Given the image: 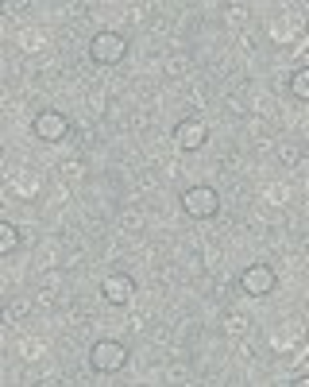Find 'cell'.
<instances>
[{
  "label": "cell",
  "instance_id": "cell-1",
  "mask_svg": "<svg viewBox=\"0 0 309 387\" xmlns=\"http://www.w3.org/2000/svg\"><path fill=\"white\" fill-rule=\"evenodd\" d=\"M128 59V39L120 31H100L89 43V62L93 66H120Z\"/></svg>",
  "mask_w": 309,
  "mask_h": 387
},
{
  "label": "cell",
  "instance_id": "cell-2",
  "mask_svg": "<svg viewBox=\"0 0 309 387\" xmlns=\"http://www.w3.org/2000/svg\"><path fill=\"white\" fill-rule=\"evenodd\" d=\"M182 210L190 213L193 221L217 217V213H220V194H217V186H205V182L190 186V190L182 194Z\"/></svg>",
  "mask_w": 309,
  "mask_h": 387
},
{
  "label": "cell",
  "instance_id": "cell-3",
  "mask_svg": "<svg viewBox=\"0 0 309 387\" xmlns=\"http://www.w3.org/2000/svg\"><path fill=\"white\" fill-rule=\"evenodd\" d=\"M128 364V349L120 341H97L89 349V368L100 372V376H109V372H120Z\"/></svg>",
  "mask_w": 309,
  "mask_h": 387
},
{
  "label": "cell",
  "instance_id": "cell-4",
  "mask_svg": "<svg viewBox=\"0 0 309 387\" xmlns=\"http://www.w3.org/2000/svg\"><path fill=\"white\" fill-rule=\"evenodd\" d=\"M240 286H243V295L263 298L278 286V275H275V268H267V263H251V268L240 275Z\"/></svg>",
  "mask_w": 309,
  "mask_h": 387
},
{
  "label": "cell",
  "instance_id": "cell-5",
  "mask_svg": "<svg viewBox=\"0 0 309 387\" xmlns=\"http://www.w3.org/2000/svg\"><path fill=\"white\" fill-rule=\"evenodd\" d=\"M31 132L39 136V140H47V143H59L62 136L70 132V124H66V117H62V112L39 109V112H35V120H31Z\"/></svg>",
  "mask_w": 309,
  "mask_h": 387
},
{
  "label": "cell",
  "instance_id": "cell-6",
  "mask_svg": "<svg viewBox=\"0 0 309 387\" xmlns=\"http://www.w3.org/2000/svg\"><path fill=\"white\" fill-rule=\"evenodd\" d=\"M205 140H209V132H205V124H197V120H182V124L174 128V143L182 152H201Z\"/></svg>",
  "mask_w": 309,
  "mask_h": 387
},
{
  "label": "cell",
  "instance_id": "cell-7",
  "mask_svg": "<svg viewBox=\"0 0 309 387\" xmlns=\"http://www.w3.org/2000/svg\"><path fill=\"white\" fill-rule=\"evenodd\" d=\"M100 298L109 306H128L132 302V279L128 275H109L100 283Z\"/></svg>",
  "mask_w": 309,
  "mask_h": 387
},
{
  "label": "cell",
  "instance_id": "cell-8",
  "mask_svg": "<svg viewBox=\"0 0 309 387\" xmlns=\"http://www.w3.org/2000/svg\"><path fill=\"white\" fill-rule=\"evenodd\" d=\"M159 124V109H155V105H135L132 109V117H128V128H132V132H147V128H155Z\"/></svg>",
  "mask_w": 309,
  "mask_h": 387
},
{
  "label": "cell",
  "instance_id": "cell-9",
  "mask_svg": "<svg viewBox=\"0 0 309 387\" xmlns=\"http://www.w3.org/2000/svg\"><path fill=\"white\" fill-rule=\"evenodd\" d=\"M35 306H39V310H59V306H66L62 283H43L39 295H35Z\"/></svg>",
  "mask_w": 309,
  "mask_h": 387
},
{
  "label": "cell",
  "instance_id": "cell-10",
  "mask_svg": "<svg viewBox=\"0 0 309 387\" xmlns=\"http://www.w3.org/2000/svg\"><path fill=\"white\" fill-rule=\"evenodd\" d=\"M35 190H39V178L31 175V170H24V175H8V194L12 198H35Z\"/></svg>",
  "mask_w": 309,
  "mask_h": 387
},
{
  "label": "cell",
  "instance_id": "cell-11",
  "mask_svg": "<svg viewBox=\"0 0 309 387\" xmlns=\"http://www.w3.org/2000/svg\"><path fill=\"white\" fill-rule=\"evenodd\" d=\"M190 70H193V59H190V54H182V51H174L167 62H163V74H167L170 82H182V78H190Z\"/></svg>",
  "mask_w": 309,
  "mask_h": 387
},
{
  "label": "cell",
  "instance_id": "cell-12",
  "mask_svg": "<svg viewBox=\"0 0 309 387\" xmlns=\"http://www.w3.org/2000/svg\"><path fill=\"white\" fill-rule=\"evenodd\" d=\"M271 35H275V43H290V39H301V16L298 12H290L286 20H278L275 27H271Z\"/></svg>",
  "mask_w": 309,
  "mask_h": 387
},
{
  "label": "cell",
  "instance_id": "cell-13",
  "mask_svg": "<svg viewBox=\"0 0 309 387\" xmlns=\"http://www.w3.org/2000/svg\"><path fill=\"white\" fill-rule=\"evenodd\" d=\"M220 329H225L228 337H243L251 329V314H240V310H225V318H220Z\"/></svg>",
  "mask_w": 309,
  "mask_h": 387
},
{
  "label": "cell",
  "instance_id": "cell-14",
  "mask_svg": "<svg viewBox=\"0 0 309 387\" xmlns=\"http://www.w3.org/2000/svg\"><path fill=\"white\" fill-rule=\"evenodd\" d=\"M143 225H147L143 210H135V205L120 210V217H116V228H120V233H143Z\"/></svg>",
  "mask_w": 309,
  "mask_h": 387
},
{
  "label": "cell",
  "instance_id": "cell-15",
  "mask_svg": "<svg viewBox=\"0 0 309 387\" xmlns=\"http://www.w3.org/2000/svg\"><path fill=\"white\" fill-rule=\"evenodd\" d=\"M182 101L190 105V109H205V105H209V85H205V82L186 85V89H182Z\"/></svg>",
  "mask_w": 309,
  "mask_h": 387
},
{
  "label": "cell",
  "instance_id": "cell-16",
  "mask_svg": "<svg viewBox=\"0 0 309 387\" xmlns=\"http://www.w3.org/2000/svg\"><path fill=\"white\" fill-rule=\"evenodd\" d=\"M290 182H267L263 186V202L267 205H290Z\"/></svg>",
  "mask_w": 309,
  "mask_h": 387
},
{
  "label": "cell",
  "instance_id": "cell-17",
  "mask_svg": "<svg viewBox=\"0 0 309 387\" xmlns=\"http://www.w3.org/2000/svg\"><path fill=\"white\" fill-rule=\"evenodd\" d=\"M271 155H278V159H282V167H301V147L298 143H290V140H282V143H275V152Z\"/></svg>",
  "mask_w": 309,
  "mask_h": 387
},
{
  "label": "cell",
  "instance_id": "cell-18",
  "mask_svg": "<svg viewBox=\"0 0 309 387\" xmlns=\"http://www.w3.org/2000/svg\"><path fill=\"white\" fill-rule=\"evenodd\" d=\"M93 321H97V318H93L89 310H82V306H74V310L66 314V329H70V333H85Z\"/></svg>",
  "mask_w": 309,
  "mask_h": 387
},
{
  "label": "cell",
  "instance_id": "cell-19",
  "mask_svg": "<svg viewBox=\"0 0 309 387\" xmlns=\"http://www.w3.org/2000/svg\"><path fill=\"white\" fill-rule=\"evenodd\" d=\"M54 170H59L62 182H82V178H85V163L82 159H62Z\"/></svg>",
  "mask_w": 309,
  "mask_h": 387
},
{
  "label": "cell",
  "instance_id": "cell-20",
  "mask_svg": "<svg viewBox=\"0 0 309 387\" xmlns=\"http://www.w3.org/2000/svg\"><path fill=\"white\" fill-rule=\"evenodd\" d=\"M290 93L298 97V101H309V70L306 66H298L290 74Z\"/></svg>",
  "mask_w": 309,
  "mask_h": 387
},
{
  "label": "cell",
  "instance_id": "cell-21",
  "mask_svg": "<svg viewBox=\"0 0 309 387\" xmlns=\"http://www.w3.org/2000/svg\"><path fill=\"white\" fill-rule=\"evenodd\" d=\"M20 248V233H16V225H0V256H12Z\"/></svg>",
  "mask_w": 309,
  "mask_h": 387
},
{
  "label": "cell",
  "instance_id": "cell-22",
  "mask_svg": "<svg viewBox=\"0 0 309 387\" xmlns=\"http://www.w3.org/2000/svg\"><path fill=\"white\" fill-rule=\"evenodd\" d=\"M220 105H225V112H228V117H240V120H248V105H243V97H240V93H225V97H220Z\"/></svg>",
  "mask_w": 309,
  "mask_h": 387
},
{
  "label": "cell",
  "instance_id": "cell-23",
  "mask_svg": "<svg viewBox=\"0 0 309 387\" xmlns=\"http://www.w3.org/2000/svg\"><path fill=\"white\" fill-rule=\"evenodd\" d=\"M43 47H47L43 31H24V35H20V51H24V54H39Z\"/></svg>",
  "mask_w": 309,
  "mask_h": 387
},
{
  "label": "cell",
  "instance_id": "cell-24",
  "mask_svg": "<svg viewBox=\"0 0 309 387\" xmlns=\"http://www.w3.org/2000/svg\"><path fill=\"white\" fill-rule=\"evenodd\" d=\"M248 16H251L248 4H228V8H225V20H228V24H248Z\"/></svg>",
  "mask_w": 309,
  "mask_h": 387
},
{
  "label": "cell",
  "instance_id": "cell-25",
  "mask_svg": "<svg viewBox=\"0 0 309 387\" xmlns=\"http://www.w3.org/2000/svg\"><path fill=\"white\" fill-rule=\"evenodd\" d=\"M24 314H31V302H12L8 310H4V321H8V326H16Z\"/></svg>",
  "mask_w": 309,
  "mask_h": 387
},
{
  "label": "cell",
  "instance_id": "cell-26",
  "mask_svg": "<svg viewBox=\"0 0 309 387\" xmlns=\"http://www.w3.org/2000/svg\"><path fill=\"white\" fill-rule=\"evenodd\" d=\"M20 356H24V360H39V356H43V341H24V345H20Z\"/></svg>",
  "mask_w": 309,
  "mask_h": 387
},
{
  "label": "cell",
  "instance_id": "cell-27",
  "mask_svg": "<svg viewBox=\"0 0 309 387\" xmlns=\"http://www.w3.org/2000/svg\"><path fill=\"white\" fill-rule=\"evenodd\" d=\"M54 240H62V244H74V240H77V233H74L70 225H59V228H54Z\"/></svg>",
  "mask_w": 309,
  "mask_h": 387
},
{
  "label": "cell",
  "instance_id": "cell-28",
  "mask_svg": "<svg viewBox=\"0 0 309 387\" xmlns=\"http://www.w3.org/2000/svg\"><path fill=\"white\" fill-rule=\"evenodd\" d=\"M236 47H240V51H243V54H251V51H255V39H251V35H248V31H243V35H240V39H236Z\"/></svg>",
  "mask_w": 309,
  "mask_h": 387
},
{
  "label": "cell",
  "instance_id": "cell-29",
  "mask_svg": "<svg viewBox=\"0 0 309 387\" xmlns=\"http://www.w3.org/2000/svg\"><path fill=\"white\" fill-rule=\"evenodd\" d=\"M236 356H240V360H255V349H251V345H236Z\"/></svg>",
  "mask_w": 309,
  "mask_h": 387
}]
</instances>
